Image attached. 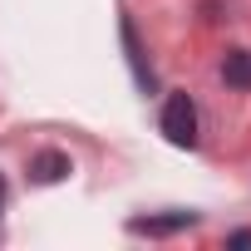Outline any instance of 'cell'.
<instances>
[{
    "label": "cell",
    "instance_id": "8992f818",
    "mask_svg": "<svg viewBox=\"0 0 251 251\" xmlns=\"http://www.w3.org/2000/svg\"><path fill=\"white\" fill-rule=\"evenodd\" d=\"M226 246H231V251H246V246H251V231H231Z\"/></svg>",
    "mask_w": 251,
    "mask_h": 251
},
{
    "label": "cell",
    "instance_id": "7a4b0ae2",
    "mask_svg": "<svg viewBox=\"0 0 251 251\" xmlns=\"http://www.w3.org/2000/svg\"><path fill=\"white\" fill-rule=\"evenodd\" d=\"M123 50H128V64H133V79H138V89L148 94V89H153V69H148V54H143V45H138V30H133V20H123Z\"/></svg>",
    "mask_w": 251,
    "mask_h": 251
},
{
    "label": "cell",
    "instance_id": "6da1fadb",
    "mask_svg": "<svg viewBox=\"0 0 251 251\" xmlns=\"http://www.w3.org/2000/svg\"><path fill=\"white\" fill-rule=\"evenodd\" d=\"M163 138L173 148H192L197 143V103L187 94H168V103H163Z\"/></svg>",
    "mask_w": 251,
    "mask_h": 251
},
{
    "label": "cell",
    "instance_id": "52a82bcc",
    "mask_svg": "<svg viewBox=\"0 0 251 251\" xmlns=\"http://www.w3.org/2000/svg\"><path fill=\"white\" fill-rule=\"evenodd\" d=\"M0 202H5V182H0Z\"/></svg>",
    "mask_w": 251,
    "mask_h": 251
},
{
    "label": "cell",
    "instance_id": "3957f363",
    "mask_svg": "<svg viewBox=\"0 0 251 251\" xmlns=\"http://www.w3.org/2000/svg\"><path fill=\"white\" fill-rule=\"evenodd\" d=\"M197 217L192 212H173V217H138L133 222V231L138 236H173V231H182V226H192Z\"/></svg>",
    "mask_w": 251,
    "mask_h": 251
},
{
    "label": "cell",
    "instance_id": "5b68a950",
    "mask_svg": "<svg viewBox=\"0 0 251 251\" xmlns=\"http://www.w3.org/2000/svg\"><path fill=\"white\" fill-rule=\"evenodd\" d=\"M222 74H226V84L251 89V54H246V50H231V54H226V64H222Z\"/></svg>",
    "mask_w": 251,
    "mask_h": 251
},
{
    "label": "cell",
    "instance_id": "277c9868",
    "mask_svg": "<svg viewBox=\"0 0 251 251\" xmlns=\"http://www.w3.org/2000/svg\"><path fill=\"white\" fill-rule=\"evenodd\" d=\"M74 173V163L64 158V153H40V158H30V177L35 182H59V177H69Z\"/></svg>",
    "mask_w": 251,
    "mask_h": 251
}]
</instances>
